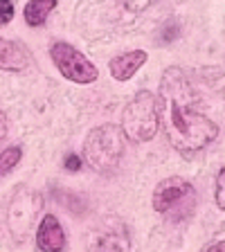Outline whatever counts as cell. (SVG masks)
Instances as JSON below:
<instances>
[{"label":"cell","mask_w":225,"mask_h":252,"mask_svg":"<svg viewBox=\"0 0 225 252\" xmlns=\"http://www.w3.org/2000/svg\"><path fill=\"white\" fill-rule=\"evenodd\" d=\"M156 97L160 126L178 153H198L219 137V126L198 110V94L183 68L169 65L164 70Z\"/></svg>","instance_id":"1"},{"label":"cell","mask_w":225,"mask_h":252,"mask_svg":"<svg viewBox=\"0 0 225 252\" xmlns=\"http://www.w3.org/2000/svg\"><path fill=\"white\" fill-rule=\"evenodd\" d=\"M43 210V196L32 187H18L7 207V227L16 241H25Z\"/></svg>","instance_id":"4"},{"label":"cell","mask_w":225,"mask_h":252,"mask_svg":"<svg viewBox=\"0 0 225 252\" xmlns=\"http://www.w3.org/2000/svg\"><path fill=\"white\" fill-rule=\"evenodd\" d=\"M149 54L144 50H131V52H124V54H117L108 61V70L113 74V79L117 81H129L137 70L147 63Z\"/></svg>","instance_id":"10"},{"label":"cell","mask_w":225,"mask_h":252,"mask_svg":"<svg viewBox=\"0 0 225 252\" xmlns=\"http://www.w3.org/2000/svg\"><path fill=\"white\" fill-rule=\"evenodd\" d=\"M50 57H52L54 65L59 68V72L65 79L74 81V84H93L99 77L97 68L70 43H63V41L54 43L50 47Z\"/></svg>","instance_id":"5"},{"label":"cell","mask_w":225,"mask_h":252,"mask_svg":"<svg viewBox=\"0 0 225 252\" xmlns=\"http://www.w3.org/2000/svg\"><path fill=\"white\" fill-rule=\"evenodd\" d=\"M16 7L11 0H0V25H7V23L14 18Z\"/></svg>","instance_id":"14"},{"label":"cell","mask_w":225,"mask_h":252,"mask_svg":"<svg viewBox=\"0 0 225 252\" xmlns=\"http://www.w3.org/2000/svg\"><path fill=\"white\" fill-rule=\"evenodd\" d=\"M207 252H225V241H216L214 246H210Z\"/></svg>","instance_id":"18"},{"label":"cell","mask_w":225,"mask_h":252,"mask_svg":"<svg viewBox=\"0 0 225 252\" xmlns=\"http://www.w3.org/2000/svg\"><path fill=\"white\" fill-rule=\"evenodd\" d=\"M30 65V50L23 43L0 38V72H25Z\"/></svg>","instance_id":"9"},{"label":"cell","mask_w":225,"mask_h":252,"mask_svg":"<svg viewBox=\"0 0 225 252\" xmlns=\"http://www.w3.org/2000/svg\"><path fill=\"white\" fill-rule=\"evenodd\" d=\"M214 198H216V205H219V210L225 212V167L219 171L216 176V191H214Z\"/></svg>","instance_id":"13"},{"label":"cell","mask_w":225,"mask_h":252,"mask_svg":"<svg viewBox=\"0 0 225 252\" xmlns=\"http://www.w3.org/2000/svg\"><path fill=\"white\" fill-rule=\"evenodd\" d=\"M160 128V115H158V97L151 90H140L122 113V133L131 142L153 140Z\"/></svg>","instance_id":"3"},{"label":"cell","mask_w":225,"mask_h":252,"mask_svg":"<svg viewBox=\"0 0 225 252\" xmlns=\"http://www.w3.org/2000/svg\"><path fill=\"white\" fill-rule=\"evenodd\" d=\"M126 151V135L120 126L104 124L97 126L86 135L84 160L97 173H113L120 167Z\"/></svg>","instance_id":"2"},{"label":"cell","mask_w":225,"mask_h":252,"mask_svg":"<svg viewBox=\"0 0 225 252\" xmlns=\"http://www.w3.org/2000/svg\"><path fill=\"white\" fill-rule=\"evenodd\" d=\"M122 2H124V7L129 11H144V9H149L156 0H122Z\"/></svg>","instance_id":"15"},{"label":"cell","mask_w":225,"mask_h":252,"mask_svg":"<svg viewBox=\"0 0 225 252\" xmlns=\"http://www.w3.org/2000/svg\"><path fill=\"white\" fill-rule=\"evenodd\" d=\"M81 167H84V160L79 156H74V153L65 156V169H68V171H79Z\"/></svg>","instance_id":"16"},{"label":"cell","mask_w":225,"mask_h":252,"mask_svg":"<svg viewBox=\"0 0 225 252\" xmlns=\"http://www.w3.org/2000/svg\"><path fill=\"white\" fill-rule=\"evenodd\" d=\"M196 200V189L192 183H187L180 176H171L158 183V187L153 189V210L158 214H171L176 207H180L183 203H194Z\"/></svg>","instance_id":"6"},{"label":"cell","mask_w":225,"mask_h":252,"mask_svg":"<svg viewBox=\"0 0 225 252\" xmlns=\"http://www.w3.org/2000/svg\"><path fill=\"white\" fill-rule=\"evenodd\" d=\"M23 158V149L21 147H9L0 153V176H7L16 164L21 162Z\"/></svg>","instance_id":"12"},{"label":"cell","mask_w":225,"mask_h":252,"mask_svg":"<svg viewBox=\"0 0 225 252\" xmlns=\"http://www.w3.org/2000/svg\"><path fill=\"white\" fill-rule=\"evenodd\" d=\"M7 131H9V122H7V115L0 110V142L7 137Z\"/></svg>","instance_id":"17"},{"label":"cell","mask_w":225,"mask_h":252,"mask_svg":"<svg viewBox=\"0 0 225 252\" xmlns=\"http://www.w3.org/2000/svg\"><path fill=\"white\" fill-rule=\"evenodd\" d=\"M54 7H57V0H30L25 5V9H23L25 23L30 27H41Z\"/></svg>","instance_id":"11"},{"label":"cell","mask_w":225,"mask_h":252,"mask_svg":"<svg viewBox=\"0 0 225 252\" xmlns=\"http://www.w3.org/2000/svg\"><path fill=\"white\" fill-rule=\"evenodd\" d=\"M36 246L41 252H63L68 248V236L57 216L45 214L36 230Z\"/></svg>","instance_id":"8"},{"label":"cell","mask_w":225,"mask_h":252,"mask_svg":"<svg viewBox=\"0 0 225 252\" xmlns=\"http://www.w3.org/2000/svg\"><path fill=\"white\" fill-rule=\"evenodd\" d=\"M88 252H133L131 236L124 225L108 223L104 230L93 232L88 241Z\"/></svg>","instance_id":"7"}]
</instances>
